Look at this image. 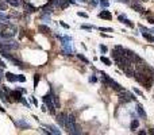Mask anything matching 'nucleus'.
<instances>
[{"label":"nucleus","mask_w":154,"mask_h":135,"mask_svg":"<svg viewBox=\"0 0 154 135\" xmlns=\"http://www.w3.org/2000/svg\"><path fill=\"white\" fill-rule=\"evenodd\" d=\"M81 1H82V3H85V1H88V0H81Z\"/></svg>","instance_id":"obj_44"},{"label":"nucleus","mask_w":154,"mask_h":135,"mask_svg":"<svg viewBox=\"0 0 154 135\" xmlns=\"http://www.w3.org/2000/svg\"><path fill=\"white\" fill-rule=\"evenodd\" d=\"M6 77H7V80H8V81H11V82L18 81V76H15L14 73H10V72H7V73H6Z\"/></svg>","instance_id":"obj_11"},{"label":"nucleus","mask_w":154,"mask_h":135,"mask_svg":"<svg viewBox=\"0 0 154 135\" xmlns=\"http://www.w3.org/2000/svg\"><path fill=\"white\" fill-rule=\"evenodd\" d=\"M47 127H49V130H50V132H51V134H60V130H57L54 126H50V124H49Z\"/></svg>","instance_id":"obj_24"},{"label":"nucleus","mask_w":154,"mask_h":135,"mask_svg":"<svg viewBox=\"0 0 154 135\" xmlns=\"http://www.w3.org/2000/svg\"><path fill=\"white\" fill-rule=\"evenodd\" d=\"M39 80H41V74H34V89L38 87V82H39Z\"/></svg>","instance_id":"obj_19"},{"label":"nucleus","mask_w":154,"mask_h":135,"mask_svg":"<svg viewBox=\"0 0 154 135\" xmlns=\"http://www.w3.org/2000/svg\"><path fill=\"white\" fill-rule=\"evenodd\" d=\"M133 8L135 10V11L141 12V14H145V8H143L142 6H139L138 3H134V4H133Z\"/></svg>","instance_id":"obj_14"},{"label":"nucleus","mask_w":154,"mask_h":135,"mask_svg":"<svg viewBox=\"0 0 154 135\" xmlns=\"http://www.w3.org/2000/svg\"><path fill=\"white\" fill-rule=\"evenodd\" d=\"M0 81H1V74H0Z\"/></svg>","instance_id":"obj_46"},{"label":"nucleus","mask_w":154,"mask_h":135,"mask_svg":"<svg viewBox=\"0 0 154 135\" xmlns=\"http://www.w3.org/2000/svg\"><path fill=\"white\" fill-rule=\"evenodd\" d=\"M119 100L120 101H124V103H127V101H134V100H137V97H134V95L128 93L126 89H123V91L119 92Z\"/></svg>","instance_id":"obj_2"},{"label":"nucleus","mask_w":154,"mask_h":135,"mask_svg":"<svg viewBox=\"0 0 154 135\" xmlns=\"http://www.w3.org/2000/svg\"><path fill=\"white\" fill-rule=\"evenodd\" d=\"M10 16L6 14H3V12H0V20H3V22H8Z\"/></svg>","instance_id":"obj_23"},{"label":"nucleus","mask_w":154,"mask_h":135,"mask_svg":"<svg viewBox=\"0 0 154 135\" xmlns=\"http://www.w3.org/2000/svg\"><path fill=\"white\" fill-rule=\"evenodd\" d=\"M77 58H79V59H81L82 62H85V64H89V61H88V59L85 58L84 56H82V54H77Z\"/></svg>","instance_id":"obj_25"},{"label":"nucleus","mask_w":154,"mask_h":135,"mask_svg":"<svg viewBox=\"0 0 154 135\" xmlns=\"http://www.w3.org/2000/svg\"><path fill=\"white\" fill-rule=\"evenodd\" d=\"M15 124H16L18 127H21V128H29L30 127V124L29 123H26V122H22V120H15Z\"/></svg>","instance_id":"obj_13"},{"label":"nucleus","mask_w":154,"mask_h":135,"mask_svg":"<svg viewBox=\"0 0 154 135\" xmlns=\"http://www.w3.org/2000/svg\"><path fill=\"white\" fill-rule=\"evenodd\" d=\"M138 126H139V120H138V119H133V122H131V124H130L131 131H135V130L138 128Z\"/></svg>","instance_id":"obj_12"},{"label":"nucleus","mask_w":154,"mask_h":135,"mask_svg":"<svg viewBox=\"0 0 154 135\" xmlns=\"http://www.w3.org/2000/svg\"><path fill=\"white\" fill-rule=\"evenodd\" d=\"M150 32H154V29H153V30H151V31H150Z\"/></svg>","instance_id":"obj_45"},{"label":"nucleus","mask_w":154,"mask_h":135,"mask_svg":"<svg viewBox=\"0 0 154 135\" xmlns=\"http://www.w3.org/2000/svg\"><path fill=\"white\" fill-rule=\"evenodd\" d=\"M66 114H64V112H60L58 115H55V122L60 124V127H62V128H65V120H66Z\"/></svg>","instance_id":"obj_4"},{"label":"nucleus","mask_w":154,"mask_h":135,"mask_svg":"<svg viewBox=\"0 0 154 135\" xmlns=\"http://www.w3.org/2000/svg\"><path fill=\"white\" fill-rule=\"evenodd\" d=\"M81 29H84V30H92V29H95V26H89V24H81Z\"/></svg>","instance_id":"obj_27"},{"label":"nucleus","mask_w":154,"mask_h":135,"mask_svg":"<svg viewBox=\"0 0 154 135\" xmlns=\"http://www.w3.org/2000/svg\"><path fill=\"white\" fill-rule=\"evenodd\" d=\"M6 66H7V65L4 64V61H3V59H0V68H6Z\"/></svg>","instance_id":"obj_36"},{"label":"nucleus","mask_w":154,"mask_h":135,"mask_svg":"<svg viewBox=\"0 0 154 135\" xmlns=\"http://www.w3.org/2000/svg\"><path fill=\"white\" fill-rule=\"evenodd\" d=\"M100 61H102V62H104V64L105 65H108V66H110V65H111V59L110 58H107V57H100Z\"/></svg>","instance_id":"obj_22"},{"label":"nucleus","mask_w":154,"mask_h":135,"mask_svg":"<svg viewBox=\"0 0 154 135\" xmlns=\"http://www.w3.org/2000/svg\"><path fill=\"white\" fill-rule=\"evenodd\" d=\"M42 100H43L45 106L49 107L50 114L54 115V114H55V106L53 104V100H51V97H50V93H49V95H46V96H43V97H42Z\"/></svg>","instance_id":"obj_3"},{"label":"nucleus","mask_w":154,"mask_h":135,"mask_svg":"<svg viewBox=\"0 0 154 135\" xmlns=\"http://www.w3.org/2000/svg\"><path fill=\"white\" fill-rule=\"evenodd\" d=\"M99 3L103 8H108V7H110V1H108V0H100Z\"/></svg>","instance_id":"obj_20"},{"label":"nucleus","mask_w":154,"mask_h":135,"mask_svg":"<svg viewBox=\"0 0 154 135\" xmlns=\"http://www.w3.org/2000/svg\"><path fill=\"white\" fill-rule=\"evenodd\" d=\"M149 132H150V134H153V135H154V128H150V131H149Z\"/></svg>","instance_id":"obj_42"},{"label":"nucleus","mask_w":154,"mask_h":135,"mask_svg":"<svg viewBox=\"0 0 154 135\" xmlns=\"http://www.w3.org/2000/svg\"><path fill=\"white\" fill-rule=\"evenodd\" d=\"M69 4H70V3L68 1V0H58V6L61 7V8H66Z\"/></svg>","instance_id":"obj_16"},{"label":"nucleus","mask_w":154,"mask_h":135,"mask_svg":"<svg viewBox=\"0 0 154 135\" xmlns=\"http://www.w3.org/2000/svg\"><path fill=\"white\" fill-rule=\"evenodd\" d=\"M91 4H92V6H96V4H97V0H91Z\"/></svg>","instance_id":"obj_37"},{"label":"nucleus","mask_w":154,"mask_h":135,"mask_svg":"<svg viewBox=\"0 0 154 135\" xmlns=\"http://www.w3.org/2000/svg\"><path fill=\"white\" fill-rule=\"evenodd\" d=\"M99 18L107 19V20H111V19H112V14H111L110 11H107V10H103L102 12H99Z\"/></svg>","instance_id":"obj_6"},{"label":"nucleus","mask_w":154,"mask_h":135,"mask_svg":"<svg viewBox=\"0 0 154 135\" xmlns=\"http://www.w3.org/2000/svg\"><path fill=\"white\" fill-rule=\"evenodd\" d=\"M96 81H97V78H96L95 76H91L89 77V82H96Z\"/></svg>","instance_id":"obj_34"},{"label":"nucleus","mask_w":154,"mask_h":135,"mask_svg":"<svg viewBox=\"0 0 154 135\" xmlns=\"http://www.w3.org/2000/svg\"><path fill=\"white\" fill-rule=\"evenodd\" d=\"M7 8H8V4L6 1H0V11H7Z\"/></svg>","instance_id":"obj_21"},{"label":"nucleus","mask_w":154,"mask_h":135,"mask_svg":"<svg viewBox=\"0 0 154 135\" xmlns=\"http://www.w3.org/2000/svg\"><path fill=\"white\" fill-rule=\"evenodd\" d=\"M50 97H51V100H53V104L55 106V108H60V101H58V99H57V95L54 93V92L50 89Z\"/></svg>","instance_id":"obj_8"},{"label":"nucleus","mask_w":154,"mask_h":135,"mask_svg":"<svg viewBox=\"0 0 154 135\" xmlns=\"http://www.w3.org/2000/svg\"><path fill=\"white\" fill-rule=\"evenodd\" d=\"M8 96L10 97H14L12 100H15V101H21L22 100V93H21V91H10V93H8Z\"/></svg>","instance_id":"obj_5"},{"label":"nucleus","mask_w":154,"mask_h":135,"mask_svg":"<svg viewBox=\"0 0 154 135\" xmlns=\"http://www.w3.org/2000/svg\"><path fill=\"white\" fill-rule=\"evenodd\" d=\"M77 15H79V16H81V18H88V15L85 14V12H81V11L77 12Z\"/></svg>","instance_id":"obj_31"},{"label":"nucleus","mask_w":154,"mask_h":135,"mask_svg":"<svg viewBox=\"0 0 154 135\" xmlns=\"http://www.w3.org/2000/svg\"><path fill=\"white\" fill-rule=\"evenodd\" d=\"M119 1H122V3H128L130 0H119Z\"/></svg>","instance_id":"obj_41"},{"label":"nucleus","mask_w":154,"mask_h":135,"mask_svg":"<svg viewBox=\"0 0 154 135\" xmlns=\"http://www.w3.org/2000/svg\"><path fill=\"white\" fill-rule=\"evenodd\" d=\"M134 92H135V93H137V95H139L141 97H143V93H142V91H139V89H137V88H134Z\"/></svg>","instance_id":"obj_32"},{"label":"nucleus","mask_w":154,"mask_h":135,"mask_svg":"<svg viewBox=\"0 0 154 135\" xmlns=\"http://www.w3.org/2000/svg\"><path fill=\"white\" fill-rule=\"evenodd\" d=\"M60 24H61V26L64 27V29H69V26H68V24L65 23V22H60Z\"/></svg>","instance_id":"obj_35"},{"label":"nucleus","mask_w":154,"mask_h":135,"mask_svg":"<svg viewBox=\"0 0 154 135\" xmlns=\"http://www.w3.org/2000/svg\"><path fill=\"white\" fill-rule=\"evenodd\" d=\"M24 10H26V12H29V14H32V12L37 11V8H35L34 6H31L30 3H24Z\"/></svg>","instance_id":"obj_9"},{"label":"nucleus","mask_w":154,"mask_h":135,"mask_svg":"<svg viewBox=\"0 0 154 135\" xmlns=\"http://www.w3.org/2000/svg\"><path fill=\"white\" fill-rule=\"evenodd\" d=\"M142 35H143V38L147 39L149 42H154V37H151L149 32H142Z\"/></svg>","instance_id":"obj_18"},{"label":"nucleus","mask_w":154,"mask_h":135,"mask_svg":"<svg viewBox=\"0 0 154 135\" xmlns=\"http://www.w3.org/2000/svg\"><path fill=\"white\" fill-rule=\"evenodd\" d=\"M30 99H31V101H32V104H34V106H38V101H37V99H35L34 96H31Z\"/></svg>","instance_id":"obj_33"},{"label":"nucleus","mask_w":154,"mask_h":135,"mask_svg":"<svg viewBox=\"0 0 154 135\" xmlns=\"http://www.w3.org/2000/svg\"><path fill=\"white\" fill-rule=\"evenodd\" d=\"M21 103H22V104H23V106H26V107H27V108H30V103H29V101H27V100H26V99H24V97H22V100H21Z\"/></svg>","instance_id":"obj_26"},{"label":"nucleus","mask_w":154,"mask_h":135,"mask_svg":"<svg viewBox=\"0 0 154 135\" xmlns=\"http://www.w3.org/2000/svg\"><path fill=\"white\" fill-rule=\"evenodd\" d=\"M99 30H100V31H110V32L112 31V29H111V27H100Z\"/></svg>","instance_id":"obj_30"},{"label":"nucleus","mask_w":154,"mask_h":135,"mask_svg":"<svg viewBox=\"0 0 154 135\" xmlns=\"http://www.w3.org/2000/svg\"><path fill=\"white\" fill-rule=\"evenodd\" d=\"M149 22H150V23H153V24H154V18H149Z\"/></svg>","instance_id":"obj_38"},{"label":"nucleus","mask_w":154,"mask_h":135,"mask_svg":"<svg viewBox=\"0 0 154 135\" xmlns=\"http://www.w3.org/2000/svg\"><path fill=\"white\" fill-rule=\"evenodd\" d=\"M137 112L141 117H146V112H145V109H143V107L141 106V104H137Z\"/></svg>","instance_id":"obj_10"},{"label":"nucleus","mask_w":154,"mask_h":135,"mask_svg":"<svg viewBox=\"0 0 154 135\" xmlns=\"http://www.w3.org/2000/svg\"><path fill=\"white\" fill-rule=\"evenodd\" d=\"M0 74H3V69L1 68H0Z\"/></svg>","instance_id":"obj_43"},{"label":"nucleus","mask_w":154,"mask_h":135,"mask_svg":"<svg viewBox=\"0 0 154 135\" xmlns=\"http://www.w3.org/2000/svg\"><path fill=\"white\" fill-rule=\"evenodd\" d=\"M15 34H16V26L8 23V22L6 23V27L3 30H0V38L3 39H12Z\"/></svg>","instance_id":"obj_1"},{"label":"nucleus","mask_w":154,"mask_h":135,"mask_svg":"<svg viewBox=\"0 0 154 135\" xmlns=\"http://www.w3.org/2000/svg\"><path fill=\"white\" fill-rule=\"evenodd\" d=\"M99 49H100V51H102V53L103 54H104V53H107V46H104V45H100V46H99Z\"/></svg>","instance_id":"obj_28"},{"label":"nucleus","mask_w":154,"mask_h":135,"mask_svg":"<svg viewBox=\"0 0 154 135\" xmlns=\"http://www.w3.org/2000/svg\"><path fill=\"white\" fill-rule=\"evenodd\" d=\"M18 81H21V82H24V81H26V77H24L23 74H18Z\"/></svg>","instance_id":"obj_29"},{"label":"nucleus","mask_w":154,"mask_h":135,"mask_svg":"<svg viewBox=\"0 0 154 135\" xmlns=\"http://www.w3.org/2000/svg\"><path fill=\"white\" fill-rule=\"evenodd\" d=\"M0 111H1V112H6V109H4L3 107H1V104H0Z\"/></svg>","instance_id":"obj_39"},{"label":"nucleus","mask_w":154,"mask_h":135,"mask_svg":"<svg viewBox=\"0 0 154 135\" xmlns=\"http://www.w3.org/2000/svg\"><path fill=\"white\" fill-rule=\"evenodd\" d=\"M7 4H10V6H12V7H18L19 6V1L18 0H4Z\"/></svg>","instance_id":"obj_17"},{"label":"nucleus","mask_w":154,"mask_h":135,"mask_svg":"<svg viewBox=\"0 0 154 135\" xmlns=\"http://www.w3.org/2000/svg\"><path fill=\"white\" fill-rule=\"evenodd\" d=\"M138 134H139V135H145V134H146V131H139Z\"/></svg>","instance_id":"obj_40"},{"label":"nucleus","mask_w":154,"mask_h":135,"mask_svg":"<svg viewBox=\"0 0 154 135\" xmlns=\"http://www.w3.org/2000/svg\"><path fill=\"white\" fill-rule=\"evenodd\" d=\"M118 19H119L122 23H124V24H127L128 27H131V29L134 27V24L131 23V20H128V19L126 18V15H119V16H118Z\"/></svg>","instance_id":"obj_7"},{"label":"nucleus","mask_w":154,"mask_h":135,"mask_svg":"<svg viewBox=\"0 0 154 135\" xmlns=\"http://www.w3.org/2000/svg\"><path fill=\"white\" fill-rule=\"evenodd\" d=\"M38 30H39V31H42L43 34H50V29L47 26H43V24L38 26Z\"/></svg>","instance_id":"obj_15"}]
</instances>
